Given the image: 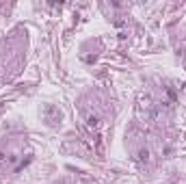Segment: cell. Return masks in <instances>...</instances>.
Masks as SVG:
<instances>
[{
  "label": "cell",
  "mask_w": 186,
  "mask_h": 184,
  "mask_svg": "<svg viewBox=\"0 0 186 184\" xmlns=\"http://www.w3.org/2000/svg\"><path fill=\"white\" fill-rule=\"evenodd\" d=\"M89 126H97V117H89Z\"/></svg>",
  "instance_id": "cell-2"
},
{
  "label": "cell",
  "mask_w": 186,
  "mask_h": 184,
  "mask_svg": "<svg viewBox=\"0 0 186 184\" xmlns=\"http://www.w3.org/2000/svg\"><path fill=\"white\" fill-rule=\"evenodd\" d=\"M139 158H141V160H147V158H149V154H147V149H141V152H139Z\"/></svg>",
  "instance_id": "cell-1"
}]
</instances>
